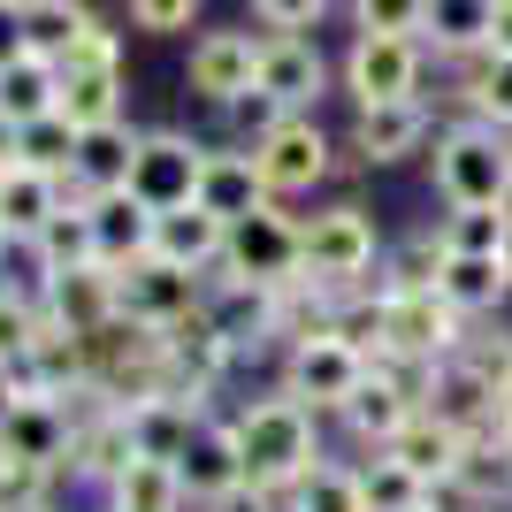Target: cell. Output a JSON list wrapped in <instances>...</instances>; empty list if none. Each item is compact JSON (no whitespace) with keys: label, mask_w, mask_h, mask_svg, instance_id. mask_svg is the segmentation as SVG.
I'll list each match as a JSON object with an SVG mask.
<instances>
[{"label":"cell","mask_w":512,"mask_h":512,"mask_svg":"<svg viewBox=\"0 0 512 512\" xmlns=\"http://www.w3.org/2000/svg\"><path fill=\"white\" fill-rule=\"evenodd\" d=\"M344 92L360 107H398L421 100V39H398V31H360L352 54H344Z\"/></svg>","instance_id":"cell-9"},{"label":"cell","mask_w":512,"mask_h":512,"mask_svg":"<svg viewBox=\"0 0 512 512\" xmlns=\"http://www.w3.org/2000/svg\"><path fill=\"white\" fill-rule=\"evenodd\" d=\"M62 107V69L46 62V54H23V62L0 69V123L23 130V123H39V115H54Z\"/></svg>","instance_id":"cell-29"},{"label":"cell","mask_w":512,"mask_h":512,"mask_svg":"<svg viewBox=\"0 0 512 512\" xmlns=\"http://www.w3.org/2000/svg\"><path fill=\"white\" fill-rule=\"evenodd\" d=\"M360 490H367V512H421L428 505V482L413 467H398L390 451H375L360 467Z\"/></svg>","instance_id":"cell-33"},{"label":"cell","mask_w":512,"mask_h":512,"mask_svg":"<svg viewBox=\"0 0 512 512\" xmlns=\"http://www.w3.org/2000/svg\"><path fill=\"white\" fill-rule=\"evenodd\" d=\"M390 459H398V467H413V474H421V482H428V490H436V482H451V467H459V451H467V436H451V428L444 421H436V413H413V421L406 428H398V436H390Z\"/></svg>","instance_id":"cell-28"},{"label":"cell","mask_w":512,"mask_h":512,"mask_svg":"<svg viewBox=\"0 0 512 512\" xmlns=\"http://www.w3.org/2000/svg\"><path fill=\"white\" fill-rule=\"evenodd\" d=\"M436 138V115L421 100H398V107H360L352 115V169H390Z\"/></svg>","instance_id":"cell-15"},{"label":"cell","mask_w":512,"mask_h":512,"mask_svg":"<svg viewBox=\"0 0 512 512\" xmlns=\"http://www.w3.org/2000/svg\"><path fill=\"white\" fill-rule=\"evenodd\" d=\"M62 69V62H54ZM77 138L85 130H107V123H123V62H77L62 69V107H54Z\"/></svg>","instance_id":"cell-21"},{"label":"cell","mask_w":512,"mask_h":512,"mask_svg":"<svg viewBox=\"0 0 512 512\" xmlns=\"http://www.w3.org/2000/svg\"><path fill=\"white\" fill-rule=\"evenodd\" d=\"M23 390H16V367H0V421H8V406H16Z\"/></svg>","instance_id":"cell-45"},{"label":"cell","mask_w":512,"mask_h":512,"mask_svg":"<svg viewBox=\"0 0 512 512\" xmlns=\"http://www.w3.org/2000/svg\"><path fill=\"white\" fill-rule=\"evenodd\" d=\"M54 214H62V184H54L46 169H23L16 153H8V161H0V230L8 237H39Z\"/></svg>","instance_id":"cell-26"},{"label":"cell","mask_w":512,"mask_h":512,"mask_svg":"<svg viewBox=\"0 0 512 512\" xmlns=\"http://www.w3.org/2000/svg\"><path fill=\"white\" fill-rule=\"evenodd\" d=\"M490 31H497V0H428L421 8V39H436V54H490Z\"/></svg>","instance_id":"cell-27"},{"label":"cell","mask_w":512,"mask_h":512,"mask_svg":"<svg viewBox=\"0 0 512 512\" xmlns=\"http://www.w3.org/2000/svg\"><path fill=\"white\" fill-rule=\"evenodd\" d=\"M23 54H31V39H23V16H16V8H0V69L23 62Z\"/></svg>","instance_id":"cell-43"},{"label":"cell","mask_w":512,"mask_h":512,"mask_svg":"<svg viewBox=\"0 0 512 512\" xmlns=\"http://www.w3.org/2000/svg\"><path fill=\"white\" fill-rule=\"evenodd\" d=\"M31 245H39L46 276H62V268H100V245H92V214L85 207H62Z\"/></svg>","instance_id":"cell-31"},{"label":"cell","mask_w":512,"mask_h":512,"mask_svg":"<svg viewBox=\"0 0 512 512\" xmlns=\"http://www.w3.org/2000/svg\"><path fill=\"white\" fill-rule=\"evenodd\" d=\"M161 360H169V390H176V398H207V390L230 375L237 344H230V329L199 306V314H184V321L161 329Z\"/></svg>","instance_id":"cell-10"},{"label":"cell","mask_w":512,"mask_h":512,"mask_svg":"<svg viewBox=\"0 0 512 512\" xmlns=\"http://www.w3.org/2000/svg\"><path fill=\"white\" fill-rule=\"evenodd\" d=\"M199 176H207V146H199V138H184V130H146L138 153H130L123 192L138 199V207L169 214V207H192L199 199Z\"/></svg>","instance_id":"cell-7"},{"label":"cell","mask_w":512,"mask_h":512,"mask_svg":"<svg viewBox=\"0 0 512 512\" xmlns=\"http://www.w3.org/2000/svg\"><path fill=\"white\" fill-rule=\"evenodd\" d=\"M0 8H16V0H0Z\"/></svg>","instance_id":"cell-50"},{"label":"cell","mask_w":512,"mask_h":512,"mask_svg":"<svg viewBox=\"0 0 512 512\" xmlns=\"http://www.w3.org/2000/svg\"><path fill=\"white\" fill-rule=\"evenodd\" d=\"M46 314L77 329V337H100L107 321L123 314L115 299V268H62V276H46Z\"/></svg>","instance_id":"cell-20"},{"label":"cell","mask_w":512,"mask_h":512,"mask_svg":"<svg viewBox=\"0 0 512 512\" xmlns=\"http://www.w3.org/2000/svg\"><path fill=\"white\" fill-rule=\"evenodd\" d=\"M123 8H130L138 31H153V39H176V31L199 23V0H123Z\"/></svg>","instance_id":"cell-39"},{"label":"cell","mask_w":512,"mask_h":512,"mask_svg":"<svg viewBox=\"0 0 512 512\" xmlns=\"http://www.w3.org/2000/svg\"><path fill=\"white\" fill-rule=\"evenodd\" d=\"M436 192H444V207H505L512 199V138L490 123H451L436 138Z\"/></svg>","instance_id":"cell-3"},{"label":"cell","mask_w":512,"mask_h":512,"mask_svg":"<svg viewBox=\"0 0 512 512\" xmlns=\"http://www.w3.org/2000/svg\"><path fill=\"white\" fill-rule=\"evenodd\" d=\"M222 245H230V222L207 214L199 199H192V207L153 214V260H176V268L207 276V268H222Z\"/></svg>","instance_id":"cell-18"},{"label":"cell","mask_w":512,"mask_h":512,"mask_svg":"<svg viewBox=\"0 0 512 512\" xmlns=\"http://www.w3.org/2000/svg\"><path fill=\"white\" fill-rule=\"evenodd\" d=\"M497 260H505V276H512V199H505V245H497Z\"/></svg>","instance_id":"cell-47"},{"label":"cell","mask_w":512,"mask_h":512,"mask_svg":"<svg viewBox=\"0 0 512 512\" xmlns=\"http://www.w3.org/2000/svg\"><path fill=\"white\" fill-rule=\"evenodd\" d=\"M321 85H329V62H321V46L306 39V31H291V39H260V100L276 107V115H306V107L321 100Z\"/></svg>","instance_id":"cell-13"},{"label":"cell","mask_w":512,"mask_h":512,"mask_svg":"<svg viewBox=\"0 0 512 512\" xmlns=\"http://www.w3.org/2000/svg\"><path fill=\"white\" fill-rule=\"evenodd\" d=\"M421 512H459V505H444V497H436V490H428V505Z\"/></svg>","instance_id":"cell-48"},{"label":"cell","mask_w":512,"mask_h":512,"mask_svg":"<svg viewBox=\"0 0 512 512\" xmlns=\"http://www.w3.org/2000/svg\"><path fill=\"white\" fill-rule=\"evenodd\" d=\"M222 276L230 283H260V291H276V283L306 276V253H299V214H283L276 199L245 222H230V245H222Z\"/></svg>","instance_id":"cell-6"},{"label":"cell","mask_w":512,"mask_h":512,"mask_svg":"<svg viewBox=\"0 0 512 512\" xmlns=\"http://www.w3.org/2000/svg\"><path fill=\"white\" fill-rule=\"evenodd\" d=\"M436 497L459 505V512H497L512 497V444L505 436H474V444L459 451L451 482H436Z\"/></svg>","instance_id":"cell-17"},{"label":"cell","mask_w":512,"mask_h":512,"mask_svg":"<svg viewBox=\"0 0 512 512\" xmlns=\"http://www.w3.org/2000/svg\"><path fill=\"white\" fill-rule=\"evenodd\" d=\"M46 490H54V467H31V459L0 451V512H46Z\"/></svg>","instance_id":"cell-37"},{"label":"cell","mask_w":512,"mask_h":512,"mask_svg":"<svg viewBox=\"0 0 512 512\" xmlns=\"http://www.w3.org/2000/svg\"><path fill=\"white\" fill-rule=\"evenodd\" d=\"M490 54H512V0H497V31H490Z\"/></svg>","instance_id":"cell-44"},{"label":"cell","mask_w":512,"mask_h":512,"mask_svg":"<svg viewBox=\"0 0 512 512\" xmlns=\"http://www.w3.org/2000/svg\"><path fill=\"white\" fill-rule=\"evenodd\" d=\"M85 214H92L100 268H138V260H153V207H138L130 192H100Z\"/></svg>","instance_id":"cell-22"},{"label":"cell","mask_w":512,"mask_h":512,"mask_svg":"<svg viewBox=\"0 0 512 512\" xmlns=\"http://www.w3.org/2000/svg\"><path fill=\"white\" fill-rule=\"evenodd\" d=\"M436 291H444L467 321H482V314H497V306L512 299V276H505V260H497V253H444Z\"/></svg>","instance_id":"cell-25"},{"label":"cell","mask_w":512,"mask_h":512,"mask_svg":"<svg viewBox=\"0 0 512 512\" xmlns=\"http://www.w3.org/2000/svg\"><path fill=\"white\" fill-rule=\"evenodd\" d=\"M421 406L436 413V421L451 428V436H497V383L490 375H474L467 360H444V367H428V390H421Z\"/></svg>","instance_id":"cell-14"},{"label":"cell","mask_w":512,"mask_h":512,"mask_svg":"<svg viewBox=\"0 0 512 512\" xmlns=\"http://www.w3.org/2000/svg\"><path fill=\"white\" fill-rule=\"evenodd\" d=\"M283 505H291V512H367L360 467H329V459H321V467L306 474V482L283 497Z\"/></svg>","instance_id":"cell-34"},{"label":"cell","mask_w":512,"mask_h":512,"mask_svg":"<svg viewBox=\"0 0 512 512\" xmlns=\"http://www.w3.org/2000/svg\"><path fill=\"white\" fill-rule=\"evenodd\" d=\"M0 451L31 459V467H69V413L54 398H16L0 421Z\"/></svg>","instance_id":"cell-23"},{"label":"cell","mask_w":512,"mask_h":512,"mask_svg":"<svg viewBox=\"0 0 512 512\" xmlns=\"http://www.w3.org/2000/svg\"><path fill=\"white\" fill-rule=\"evenodd\" d=\"M176 474H184V497H192V505H214V497L245 490L237 428H230V421H199V428H192V444H184V459H176Z\"/></svg>","instance_id":"cell-16"},{"label":"cell","mask_w":512,"mask_h":512,"mask_svg":"<svg viewBox=\"0 0 512 512\" xmlns=\"http://www.w3.org/2000/svg\"><path fill=\"white\" fill-rule=\"evenodd\" d=\"M207 421L199 413V398H176V390H161V398H138V406H123V428H130V451L138 459H184V444H192V428Z\"/></svg>","instance_id":"cell-19"},{"label":"cell","mask_w":512,"mask_h":512,"mask_svg":"<svg viewBox=\"0 0 512 512\" xmlns=\"http://www.w3.org/2000/svg\"><path fill=\"white\" fill-rule=\"evenodd\" d=\"M497 436H505V444H512V383L497 390Z\"/></svg>","instance_id":"cell-46"},{"label":"cell","mask_w":512,"mask_h":512,"mask_svg":"<svg viewBox=\"0 0 512 512\" xmlns=\"http://www.w3.org/2000/svg\"><path fill=\"white\" fill-rule=\"evenodd\" d=\"M329 130L314 123V115H276V123L253 138V169H260V184H268V199H291V192H314L321 176L337 169L329 161Z\"/></svg>","instance_id":"cell-8"},{"label":"cell","mask_w":512,"mask_h":512,"mask_svg":"<svg viewBox=\"0 0 512 512\" xmlns=\"http://www.w3.org/2000/svg\"><path fill=\"white\" fill-rule=\"evenodd\" d=\"M436 245L444 253H497L505 245V207H451L436 222Z\"/></svg>","instance_id":"cell-36"},{"label":"cell","mask_w":512,"mask_h":512,"mask_svg":"<svg viewBox=\"0 0 512 512\" xmlns=\"http://www.w3.org/2000/svg\"><path fill=\"white\" fill-rule=\"evenodd\" d=\"M107 512H192V497H184V474L169 459H130L107 482Z\"/></svg>","instance_id":"cell-30"},{"label":"cell","mask_w":512,"mask_h":512,"mask_svg":"<svg viewBox=\"0 0 512 512\" xmlns=\"http://www.w3.org/2000/svg\"><path fill=\"white\" fill-rule=\"evenodd\" d=\"M199 512H291V505H283V497H268V490H253V482H245V490H230V497H214V505H199Z\"/></svg>","instance_id":"cell-42"},{"label":"cell","mask_w":512,"mask_h":512,"mask_svg":"<svg viewBox=\"0 0 512 512\" xmlns=\"http://www.w3.org/2000/svg\"><path fill=\"white\" fill-rule=\"evenodd\" d=\"M421 8L428 0H352L360 31H398V39H421Z\"/></svg>","instance_id":"cell-38"},{"label":"cell","mask_w":512,"mask_h":512,"mask_svg":"<svg viewBox=\"0 0 512 512\" xmlns=\"http://www.w3.org/2000/svg\"><path fill=\"white\" fill-rule=\"evenodd\" d=\"M367 367H375V352H360V344L337 337V329L299 337L283 352V398H299V406H314V413H337L344 398L367 383Z\"/></svg>","instance_id":"cell-5"},{"label":"cell","mask_w":512,"mask_h":512,"mask_svg":"<svg viewBox=\"0 0 512 512\" xmlns=\"http://www.w3.org/2000/svg\"><path fill=\"white\" fill-rule=\"evenodd\" d=\"M459 360H467L474 375H490L497 390L512 383V337H505V329H497V337H467V352H459Z\"/></svg>","instance_id":"cell-41"},{"label":"cell","mask_w":512,"mask_h":512,"mask_svg":"<svg viewBox=\"0 0 512 512\" xmlns=\"http://www.w3.org/2000/svg\"><path fill=\"white\" fill-rule=\"evenodd\" d=\"M329 0H253V16L268 23V39H291V31H314Z\"/></svg>","instance_id":"cell-40"},{"label":"cell","mask_w":512,"mask_h":512,"mask_svg":"<svg viewBox=\"0 0 512 512\" xmlns=\"http://www.w3.org/2000/svg\"><path fill=\"white\" fill-rule=\"evenodd\" d=\"M184 85H192L207 107L253 100V85H260V39H253V31H199L192 62H184Z\"/></svg>","instance_id":"cell-11"},{"label":"cell","mask_w":512,"mask_h":512,"mask_svg":"<svg viewBox=\"0 0 512 512\" xmlns=\"http://www.w3.org/2000/svg\"><path fill=\"white\" fill-rule=\"evenodd\" d=\"M467 352V314L428 283V291H383V344L375 360L398 367H444Z\"/></svg>","instance_id":"cell-2"},{"label":"cell","mask_w":512,"mask_h":512,"mask_svg":"<svg viewBox=\"0 0 512 512\" xmlns=\"http://www.w3.org/2000/svg\"><path fill=\"white\" fill-rule=\"evenodd\" d=\"M8 146H16V161H23V169H46V176H62L69 161H77V130H69L62 115H39V123L8 130Z\"/></svg>","instance_id":"cell-35"},{"label":"cell","mask_w":512,"mask_h":512,"mask_svg":"<svg viewBox=\"0 0 512 512\" xmlns=\"http://www.w3.org/2000/svg\"><path fill=\"white\" fill-rule=\"evenodd\" d=\"M299 253H306V276L329 283V291H352V283L383 260V230L367 222V207H321L314 222H299Z\"/></svg>","instance_id":"cell-4"},{"label":"cell","mask_w":512,"mask_h":512,"mask_svg":"<svg viewBox=\"0 0 512 512\" xmlns=\"http://www.w3.org/2000/svg\"><path fill=\"white\" fill-rule=\"evenodd\" d=\"M467 107H474V123L512 138V54H474L467 62Z\"/></svg>","instance_id":"cell-32"},{"label":"cell","mask_w":512,"mask_h":512,"mask_svg":"<svg viewBox=\"0 0 512 512\" xmlns=\"http://www.w3.org/2000/svg\"><path fill=\"white\" fill-rule=\"evenodd\" d=\"M115 299H123L130 321L169 329V321L199 314L207 291H199V276H192V268H176V260H138V268H115Z\"/></svg>","instance_id":"cell-12"},{"label":"cell","mask_w":512,"mask_h":512,"mask_svg":"<svg viewBox=\"0 0 512 512\" xmlns=\"http://www.w3.org/2000/svg\"><path fill=\"white\" fill-rule=\"evenodd\" d=\"M237 459H245V482L268 497H291L306 474L321 467V413L299 406V398H253L237 413Z\"/></svg>","instance_id":"cell-1"},{"label":"cell","mask_w":512,"mask_h":512,"mask_svg":"<svg viewBox=\"0 0 512 512\" xmlns=\"http://www.w3.org/2000/svg\"><path fill=\"white\" fill-rule=\"evenodd\" d=\"M199 207L222 214V222H245V214L268 207V184L253 169V146L230 153V146H207V176H199Z\"/></svg>","instance_id":"cell-24"},{"label":"cell","mask_w":512,"mask_h":512,"mask_svg":"<svg viewBox=\"0 0 512 512\" xmlns=\"http://www.w3.org/2000/svg\"><path fill=\"white\" fill-rule=\"evenodd\" d=\"M8 245H16V237H8V230H0V260H8Z\"/></svg>","instance_id":"cell-49"}]
</instances>
